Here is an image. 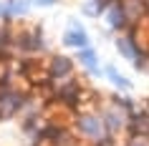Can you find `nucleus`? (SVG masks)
<instances>
[{"mask_svg":"<svg viewBox=\"0 0 149 146\" xmlns=\"http://www.w3.org/2000/svg\"><path fill=\"white\" fill-rule=\"evenodd\" d=\"M79 131L86 138H91V141H104V138H106L104 118H99V116H94V113H84L79 118Z\"/></svg>","mask_w":149,"mask_h":146,"instance_id":"f257e3e1","label":"nucleus"},{"mask_svg":"<svg viewBox=\"0 0 149 146\" xmlns=\"http://www.w3.org/2000/svg\"><path fill=\"white\" fill-rule=\"evenodd\" d=\"M116 48H119V53L124 55L126 61H132L136 68H144V55L147 53L139 51V46H136V40H134L132 35H121V38L116 40Z\"/></svg>","mask_w":149,"mask_h":146,"instance_id":"f03ea898","label":"nucleus"},{"mask_svg":"<svg viewBox=\"0 0 149 146\" xmlns=\"http://www.w3.org/2000/svg\"><path fill=\"white\" fill-rule=\"evenodd\" d=\"M104 15H106V23H109L111 30H119V28L126 23L124 8H121V0H109V3H106V10H104Z\"/></svg>","mask_w":149,"mask_h":146,"instance_id":"7ed1b4c3","label":"nucleus"},{"mask_svg":"<svg viewBox=\"0 0 149 146\" xmlns=\"http://www.w3.org/2000/svg\"><path fill=\"white\" fill-rule=\"evenodd\" d=\"M86 33H84V28H81L76 20L71 23V28L66 33H63V43L66 46H71V48H86Z\"/></svg>","mask_w":149,"mask_h":146,"instance_id":"20e7f679","label":"nucleus"},{"mask_svg":"<svg viewBox=\"0 0 149 146\" xmlns=\"http://www.w3.org/2000/svg\"><path fill=\"white\" fill-rule=\"evenodd\" d=\"M20 103H23L20 93H15V91H5V93H0V116H10V113H15L18 108H20Z\"/></svg>","mask_w":149,"mask_h":146,"instance_id":"39448f33","label":"nucleus"},{"mask_svg":"<svg viewBox=\"0 0 149 146\" xmlns=\"http://www.w3.org/2000/svg\"><path fill=\"white\" fill-rule=\"evenodd\" d=\"M129 129L134 136H149V111H136L129 118Z\"/></svg>","mask_w":149,"mask_h":146,"instance_id":"423d86ee","label":"nucleus"},{"mask_svg":"<svg viewBox=\"0 0 149 146\" xmlns=\"http://www.w3.org/2000/svg\"><path fill=\"white\" fill-rule=\"evenodd\" d=\"M48 71H51L53 78H71V61L66 58V55H53Z\"/></svg>","mask_w":149,"mask_h":146,"instance_id":"0eeeda50","label":"nucleus"},{"mask_svg":"<svg viewBox=\"0 0 149 146\" xmlns=\"http://www.w3.org/2000/svg\"><path fill=\"white\" fill-rule=\"evenodd\" d=\"M126 123V116L124 111H116V108H109L106 113H104V126L109 129V134H114V131H119L121 126Z\"/></svg>","mask_w":149,"mask_h":146,"instance_id":"6e6552de","label":"nucleus"},{"mask_svg":"<svg viewBox=\"0 0 149 146\" xmlns=\"http://www.w3.org/2000/svg\"><path fill=\"white\" fill-rule=\"evenodd\" d=\"M79 61L84 63L91 73L99 71V58H96V51H94L91 46H86V48H81V51H79Z\"/></svg>","mask_w":149,"mask_h":146,"instance_id":"1a4fd4ad","label":"nucleus"},{"mask_svg":"<svg viewBox=\"0 0 149 146\" xmlns=\"http://www.w3.org/2000/svg\"><path fill=\"white\" fill-rule=\"evenodd\" d=\"M106 78H109V81H111L114 86H116V88H121V91H129V88H132L129 78H124L116 68H114V66H106Z\"/></svg>","mask_w":149,"mask_h":146,"instance_id":"9d476101","label":"nucleus"},{"mask_svg":"<svg viewBox=\"0 0 149 146\" xmlns=\"http://www.w3.org/2000/svg\"><path fill=\"white\" fill-rule=\"evenodd\" d=\"M106 3H109V0H86V3H84V13H86L88 18L101 15L104 10H106Z\"/></svg>","mask_w":149,"mask_h":146,"instance_id":"9b49d317","label":"nucleus"},{"mask_svg":"<svg viewBox=\"0 0 149 146\" xmlns=\"http://www.w3.org/2000/svg\"><path fill=\"white\" fill-rule=\"evenodd\" d=\"M58 96H61L63 101H68V103H73V101L79 98V86H76L73 81H71V86H63L61 91H58Z\"/></svg>","mask_w":149,"mask_h":146,"instance_id":"f8f14e48","label":"nucleus"},{"mask_svg":"<svg viewBox=\"0 0 149 146\" xmlns=\"http://www.w3.org/2000/svg\"><path fill=\"white\" fill-rule=\"evenodd\" d=\"M13 13H10V0H3L0 3V18H10Z\"/></svg>","mask_w":149,"mask_h":146,"instance_id":"ddd939ff","label":"nucleus"},{"mask_svg":"<svg viewBox=\"0 0 149 146\" xmlns=\"http://www.w3.org/2000/svg\"><path fill=\"white\" fill-rule=\"evenodd\" d=\"M126 146H149V144H147V136H134Z\"/></svg>","mask_w":149,"mask_h":146,"instance_id":"4468645a","label":"nucleus"},{"mask_svg":"<svg viewBox=\"0 0 149 146\" xmlns=\"http://www.w3.org/2000/svg\"><path fill=\"white\" fill-rule=\"evenodd\" d=\"M33 5H56L58 0H31Z\"/></svg>","mask_w":149,"mask_h":146,"instance_id":"2eb2a0df","label":"nucleus"},{"mask_svg":"<svg viewBox=\"0 0 149 146\" xmlns=\"http://www.w3.org/2000/svg\"><path fill=\"white\" fill-rule=\"evenodd\" d=\"M144 3H147V5H149V0H144Z\"/></svg>","mask_w":149,"mask_h":146,"instance_id":"dca6fc26","label":"nucleus"}]
</instances>
